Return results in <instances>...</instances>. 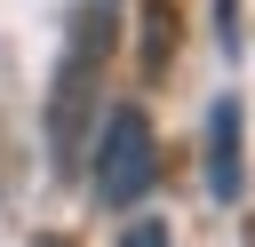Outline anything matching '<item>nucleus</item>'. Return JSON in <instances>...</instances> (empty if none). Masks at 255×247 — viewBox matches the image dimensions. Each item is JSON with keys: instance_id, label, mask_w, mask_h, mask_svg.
I'll return each instance as SVG.
<instances>
[{"instance_id": "nucleus-1", "label": "nucleus", "mask_w": 255, "mask_h": 247, "mask_svg": "<svg viewBox=\"0 0 255 247\" xmlns=\"http://www.w3.org/2000/svg\"><path fill=\"white\" fill-rule=\"evenodd\" d=\"M104 56H112V16H104V0H96V8H80V16L64 24V64H56V88H48V159H56V175L80 167V135L104 120V112H96V96H104Z\"/></svg>"}, {"instance_id": "nucleus-2", "label": "nucleus", "mask_w": 255, "mask_h": 247, "mask_svg": "<svg viewBox=\"0 0 255 247\" xmlns=\"http://www.w3.org/2000/svg\"><path fill=\"white\" fill-rule=\"evenodd\" d=\"M151 183H159V143H151V120H143L135 104L104 112V127H96V199H104V207H135Z\"/></svg>"}, {"instance_id": "nucleus-3", "label": "nucleus", "mask_w": 255, "mask_h": 247, "mask_svg": "<svg viewBox=\"0 0 255 247\" xmlns=\"http://www.w3.org/2000/svg\"><path fill=\"white\" fill-rule=\"evenodd\" d=\"M207 191L215 199H239L247 191V104L239 96H215L207 104Z\"/></svg>"}, {"instance_id": "nucleus-4", "label": "nucleus", "mask_w": 255, "mask_h": 247, "mask_svg": "<svg viewBox=\"0 0 255 247\" xmlns=\"http://www.w3.org/2000/svg\"><path fill=\"white\" fill-rule=\"evenodd\" d=\"M167 48H175V8H167V0H151V24H143V80H159V72H167Z\"/></svg>"}, {"instance_id": "nucleus-5", "label": "nucleus", "mask_w": 255, "mask_h": 247, "mask_svg": "<svg viewBox=\"0 0 255 247\" xmlns=\"http://www.w3.org/2000/svg\"><path fill=\"white\" fill-rule=\"evenodd\" d=\"M120 247H175V231H167V223H159V215H151V223H135V231H128V239H120Z\"/></svg>"}, {"instance_id": "nucleus-6", "label": "nucleus", "mask_w": 255, "mask_h": 247, "mask_svg": "<svg viewBox=\"0 0 255 247\" xmlns=\"http://www.w3.org/2000/svg\"><path fill=\"white\" fill-rule=\"evenodd\" d=\"M32 247H72V239H32Z\"/></svg>"}]
</instances>
